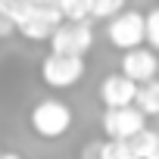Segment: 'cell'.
Masks as SVG:
<instances>
[{
  "mask_svg": "<svg viewBox=\"0 0 159 159\" xmlns=\"http://www.w3.org/2000/svg\"><path fill=\"white\" fill-rule=\"evenodd\" d=\"M131 150L137 153V159H159V131L156 128H140L134 137H128Z\"/></svg>",
  "mask_w": 159,
  "mask_h": 159,
  "instance_id": "obj_9",
  "label": "cell"
},
{
  "mask_svg": "<svg viewBox=\"0 0 159 159\" xmlns=\"http://www.w3.org/2000/svg\"><path fill=\"white\" fill-rule=\"evenodd\" d=\"M81 159H100V140H91V143H84V150H81Z\"/></svg>",
  "mask_w": 159,
  "mask_h": 159,
  "instance_id": "obj_17",
  "label": "cell"
},
{
  "mask_svg": "<svg viewBox=\"0 0 159 159\" xmlns=\"http://www.w3.org/2000/svg\"><path fill=\"white\" fill-rule=\"evenodd\" d=\"M47 3H53V7H56V3H59V0H47Z\"/></svg>",
  "mask_w": 159,
  "mask_h": 159,
  "instance_id": "obj_19",
  "label": "cell"
},
{
  "mask_svg": "<svg viewBox=\"0 0 159 159\" xmlns=\"http://www.w3.org/2000/svg\"><path fill=\"white\" fill-rule=\"evenodd\" d=\"M62 19H91V0H59Z\"/></svg>",
  "mask_w": 159,
  "mask_h": 159,
  "instance_id": "obj_12",
  "label": "cell"
},
{
  "mask_svg": "<svg viewBox=\"0 0 159 159\" xmlns=\"http://www.w3.org/2000/svg\"><path fill=\"white\" fill-rule=\"evenodd\" d=\"M134 106L143 116H159V78H150V81H140L137 84Z\"/></svg>",
  "mask_w": 159,
  "mask_h": 159,
  "instance_id": "obj_10",
  "label": "cell"
},
{
  "mask_svg": "<svg viewBox=\"0 0 159 159\" xmlns=\"http://www.w3.org/2000/svg\"><path fill=\"white\" fill-rule=\"evenodd\" d=\"M134 94H137V81H131L125 72L106 75L103 84H100V103L103 106H128V103H134Z\"/></svg>",
  "mask_w": 159,
  "mask_h": 159,
  "instance_id": "obj_8",
  "label": "cell"
},
{
  "mask_svg": "<svg viewBox=\"0 0 159 159\" xmlns=\"http://www.w3.org/2000/svg\"><path fill=\"white\" fill-rule=\"evenodd\" d=\"M34 3H38V0H0V10H3L13 22H19V19H22Z\"/></svg>",
  "mask_w": 159,
  "mask_h": 159,
  "instance_id": "obj_15",
  "label": "cell"
},
{
  "mask_svg": "<svg viewBox=\"0 0 159 159\" xmlns=\"http://www.w3.org/2000/svg\"><path fill=\"white\" fill-rule=\"evenodd\" d=\"M28 125L38 137L44 140H59L69 134L72 128V106L59 97H44L41 103H34L31 116H28Z\"/></svg>",
  "mask_w": 159,
  "mask_h": 159,
  "instance_id": "obj_1",
  "label": "cell"
},
{
  "mask_svg": "<svg viewBox=\"0 0 159 159\" xmlns=\"http://www.w3.org/2000/svg\"><path fill=\"white\" fill-rule=\"evenodd\" d=\"M100 159H137V153L131 150L128 140L106 137V140H100Z\"/></svg>",
  "mask_w": 159,
  "mask_h": 159,
  "instance_id": "obj_11",
  "label": "cell"
},
{
  "mask_svg": "<svg viewBox=\"0 0 159 159\" xmlns=\"http://www.w3.org/2000/svg\"><path fill=\"white\" fill-rule=\"evenodd\" d=\"M143 41L159 53V7H153V10L143 16Z\"/></svg>",
  "mask_w": 159,
  "mask_h": 159,
  "instance_id": "obj_13",
  "label": "cell"
},
{
  "mask_svg": "<svg viewBox=\"0 0 159 159\" xmlns=\"http://www.w3.org/2000/svg\"><path fill=\"white\" fill-rule=\"evenodd\" d=\"M47 41H50V50H56V53L84 56L94 47V28L88 19H62Z\"/></svg>",
  "mask_w": 159,
  "mask_h": 159,
  "instance_id": "obj_3",
  "label": "cell"
},
{
  "mask_svg": "<svg viewBox=\"0 0 159 159\" xmlns=\"http://www.w3.org/2000/svg\"><path fill=\"white\" fill-rule=\"evenodd\" d=\"M59 22H62L59 7L47 3V0H38V3L16 22V31H19L22 38H28V41H47V38L56 31Z\"/></svg>",
  "mask_w": 159,
  "mask_h": 159,
  "instance_id": "obj_4",
  "label": "cell"
},
{
  "mask_svg": "<svg viewBox=\"0 0 159 159\" xmlns=\"http://www.w3.org/2000/svg\"><path fill=\"white\" fill-rule=\"evenodd\" d=\"M13 31H16V22L0 10V38H7V34H13Z\"/></svg>",
  "mask_w": 159,
  "mask_h": 159,
  "instance_id": "obj_16",
  "label": "cell"
},
{
  "mask_svg": "<svg viewBox=\"0 0 159 159\" xmlns=\"http://www.w3.org/2000/svg\"><path fill=\"white\" fill-rule=\"evenodd\" d=\"M125 10V0H91V19H109Z\"/></svg>",
  "mask_w": 159,
  "mask_h": 159,
  "instance_id": "obj_14",
  "label": "cell"
},
{
  "mask_svg": "<svg viewBox=\"0 0 159 159\" xmlns=\"http://www.w3.org/2000/svg\"><path fill=\"white\" fill-rule=\"evenodd\" d=\"M106 38L116 50H131L137 44H143V13L137 10H119L116 16H109V28Z\"/></svg>",
  "mask_w": 159,
  "mask_h": 159,
  "instance_id": "obj_5",
  "label": "cell"
},
{
  "mask_svg": "<svg viewBox=\"0 0 159 159\" xmlns=\"http://www.w3.org/2000/svg\"><path fill=\"white\" fill-rule=\"evenodd\" d=\"M143 125H147V116L134 103H128V106H106V112H103V131H106V137L128 140Z\"/></svg>",
  "mask_w": 159,
  "mask_h": 159,
  "instance_id": "obj_6",
  "label": "cell"
},
{
  "mask_svg": "<svg viewBox=\"0 0 159 159\" xmlns=\"http://www.w3.org/2000/svg\"><path fill=\"white\" fill-rule=\"evenodd\" d=\"M122 72L131 78V81H150V78H156L159 72V56L153 47H131V50H122Z\"/></svg>",
  "mask_w": 159,
  "mask_h": 159,
  "instance_id": "obj_7",
  "label": "cell"
},
{
  "mask_svg": "<svg viewBox=\"0 0 159 159\" xmlns=\"http://www.w3.org/2000/svg\"><path fill=\"white\" fill-rule=\"evenodd\" d=\"M0 159H25V156H19V153H0Z\"/></svg>",
  "mask_w": 159,
  "mask_h": 159,
  "instance_id": "obj_18",
  "label": "cell"
},
{
  "mask_svg": "<svg viewBox=\"0 0 159 159\" xmlns=\"http://www.w3.org/2000/svg\"><path fill=\"white\" fill-rule=\"evenodd\" d=\"M84 56H72V53H56L50 50V56H44L41 62V78L44 84L56 88V91H66L72 84H78L84 78Z\"/></svg>",
  "mask_w": 159,
  "mask_h": 159,
  "instance_id": "obj_2",
  "label": "cell"
}]
</instances>
